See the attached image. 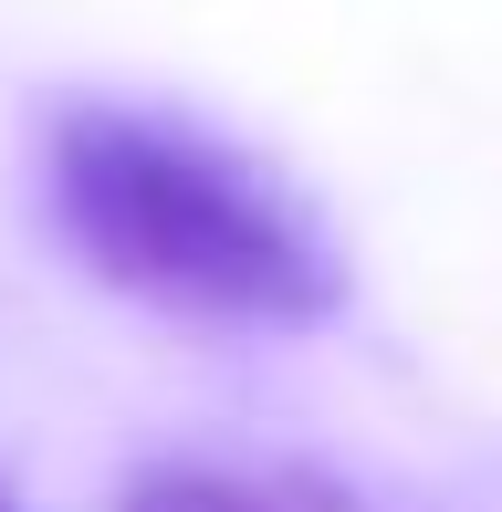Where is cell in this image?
I'll list each match as a JSON object with an SVG mask.
<instances>
[{
  "label": "cell",
  "mask_w": 502,
  "mask_h": 512,
  "mask_svg": "<svg viewBox=\"0 0 502 512\" xmlns=\"http://www.w3.org/2000/svg\"><path fill=\"white\" fill-rule=\"evenodd\" d=\"M116 512H356L314 471H262V460H147Z\"/></svg>",
  "instance_id": "2"
},
{
  "label": "cell",
  "mask_w": 502,
  "mask_h": 512,
  "mask_svg": "<svg viewBox=\"0 0 502 512\" xmlns=\"http://www.w3.org/2000/svg\"><path fill=\"white\" fill-rule=\"evenodd\" d=\"M42 189L84 272L157 314L293 335L346 304V262L314 209L210 126L147 105H63L42 136Z\"/></svg>",
  "instance_id": "1"
}]
</instances>
